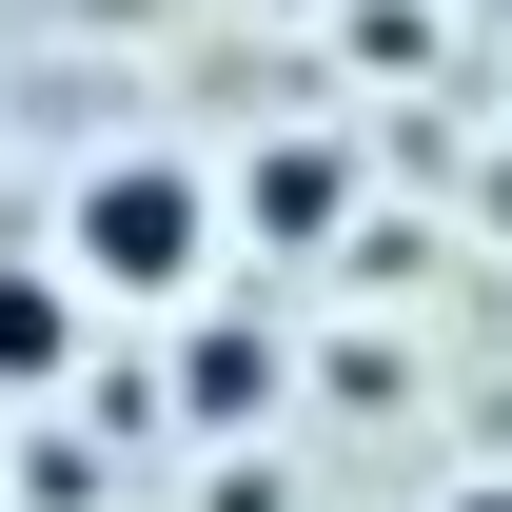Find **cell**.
<instances>
[{"instance_id":"obj_1","label":"cell","mask_w":512,"mask_h":512,"mask_svg":"<svg viewBox=\"0 0 512 512\" xmlns=\"http://www.w3.org/2000/svg\"><path fill=\"white\" fill-rule=\"evenodd\" d=\"M217 256H237L217 158L119 138V158H79V178H60V276L99 296V316H178V296H217Z\"/></svg>"},{"instance_id":"obj_2","label":"cell","mask_w":512,"mask_h":512,"mask_svg":"<svg viewBox=\"0 0 512 512\" xmlns=\"http://www.w3.org/2000/svg\"><path fill=\"white\" fill-rule=\"evenodd\" d=\"M79 355H99V296L60 276V237H40V256H0V394H60Z\"/></svg>"},{"instance_id":"obj_3","label":"cell","mask_w":512,"mask_h":512,"mask_svg":"<svg viewBox=\"0 0 512 512\" xmlns=\"http://www.w3.org/2000/svg\"><path fill=\"white\" fill-rule=\"evenodd\" d=\"M217 217H237L256 256H316L335 217H355V158H335V138H276L256 178H217Z\"/></svg>"},{"instance_id":"obj_4","label":"cell","mask_w":512,"mask_h":512,"mask_svg":"<svg viewBox=\"0 0 512 512\" xmlns=\"http://www.w3.org/2000/svg\"><path fill=\"white\" fill-rule=\"evenodd\" d=\"M178 394H197V434H256L276 394H296V355H276V316H217V296H178Z\"/></svg>"},{"instance_id":"obj_5","label":"cell","mask_w":512,"mask_h":512,"mask_svg":"<svg viewBox=\"0 0 512 512\" xmlns=\"http://www.w3.org/2000/svg\"><path fill=\"white\" fill-rule=\"evenodd\" d=\"M453 512H512V493H453Z\"/></svg>"}]
</instances>
